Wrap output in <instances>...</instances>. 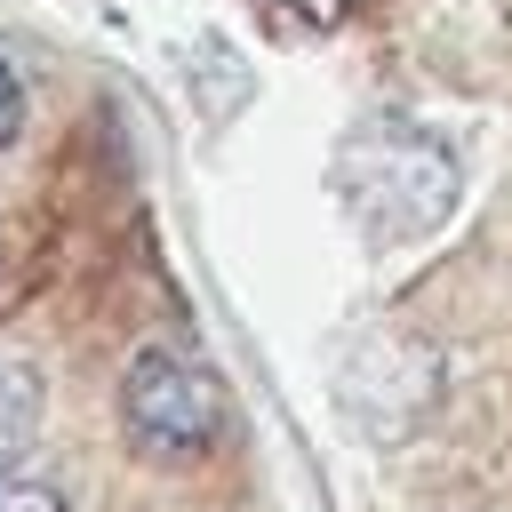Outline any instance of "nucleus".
I'll return each instance as SVG.
<instances>
[{
  "mask_svg": "<svg viewBox=\"0 0 512 512\" xmlns=\"http://www.w3.org/2000/svg\"><path fill=\"white\" fill-rule=\"evenodd\" d=\"M336 200H344V216H352L376 248L424 240V232H440L448 208H456V152H448V136H432L424 120L376 112V120H360V128L336 144Z\"/></svg>",
  "mask_w": 512,
  "mask_h": 512,
  "instance_id": "nucleus-1",
  "label": "nucleus"
},
{
  "mask_svg": "<svg viewBox=\"0 0 512 512\" xmlns=\"http://www.w3.org/2000/svg\"><path fill=\"white\" fill-rule=\"evenodd\" d=\"M120 424H128L136 456L192 464L224 432V384L208 376V360H192L176 344H144L128 360V376H120Z\"/></svg>",
  "mask_w": 512,
  "mask_h": 512,
  "instance_id": "nucleus-2",
  "label": "nucleus"
},
{
  "mask_svg": "<svg viewBox=\"0 0 512 512\" xmlns=\"http://www.w3.org/2000/svg\"><path fill=\"white\" fill-rule=\"evenodd\" d=\"M40 440V376L0 352V472Z\"/></svg>",
  "mask_w": 512,
  "mask_h": 512,
  "instance_id": "nucleus-3",
  "label": "nucleus"
},
{
  "mask_svg": "<svg viewBox=\"0 0 512 512\" xmlns=\"http://www.w3.org/2000/svg\"><path fill=\"white\" fill-rule=\"evenodd\" d=\"M0 512H64V496L40 480H0Z\"/></svg>",
  "mask_w": 512,
  "mask_h": 512,
  "instance_id": "nucleus-4",
  "label": "nucleus"
},
{
  "mask_svg": "<svg viewBox=\"0 0 512 512\" xmlns=\"http://www.w3.org/2000/svg\"><path fill=\"white\" fill-rule=\"evenodd\" d=\"M24 128V80H16V64L0 56V144Z\"/></svg>",
  "mask_w": 512,
  "mask_h": 512,
  "instance_id": "nucleus-5",
  "label": "nucleus"
},
{
  "mask_svg": "<svg viewBox=\"0 0 512 512\" xmlns=\"http://www.w3.org/2000/svg\"><path fill=\"white\" fill-rule=\"evenodd\" d=\"M280 8H288L296 24H336V16L352 8V0H280Z\"/></svg>",
  "mask_w": 512,
  "mask_h": 512,
  "instance_id": "nucleus-6",
  "label": "nucleus"
}]
</instances>
